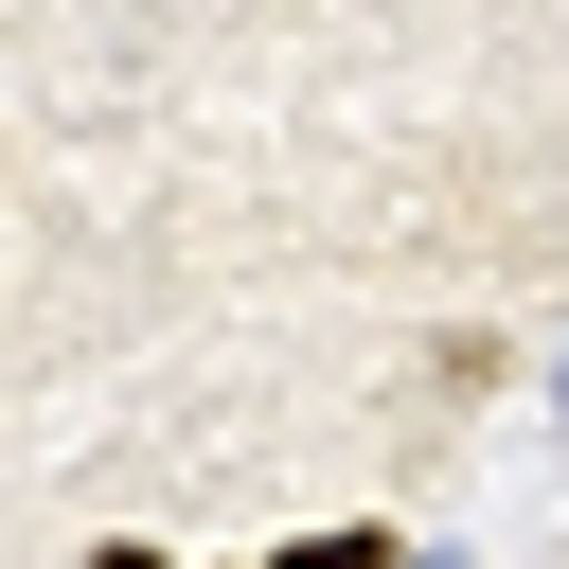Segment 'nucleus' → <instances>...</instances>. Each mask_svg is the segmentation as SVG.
I'll use <instances>...</instances> for the list:
<instances>
[{"label":"nucleus","mask_w":569,"mask_h":569,"mask_svg":"<svg viewBox=\"0 0 569 569\" xmlns=\"http://www.w3.org/2000/svg\"><path fill=\"white\" fill-rule=\"evenodd\" d=\"M267 569H409V533H373V516H356V533H302V551H267Z\"/></svg>","instance_id":"obj_1"},{"label":"nucleus","mask_w":569,"mask_h":569,"mask_svg":"<svg viewBox=\"0 0 569 569\" xmlns=\"http://www.w3.org/2000/svg\"><path fill=\"white\" fill-rule=\"evenodd\" d=\"M89 569H178V551H160V533H107V551H89Z\"/></svg>","instance_id":"obj_2"},{"label":"nucleus","mask_w":569,"mask_h":569,"mask_svg":"<svg viewBox=\"0 0 569 569\" xmlns=\"http://www.w3.org/2000/svg\"><path fill=\"white\" fill-rule=\"evenodd\" d=\"M551 409H569V338H551Z\"/></svg>","instance_id":"obj_3"}]
</instances>
